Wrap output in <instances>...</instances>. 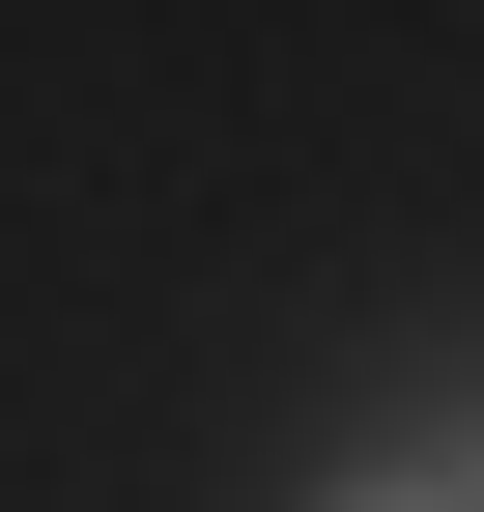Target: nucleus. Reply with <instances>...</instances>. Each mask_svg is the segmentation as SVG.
<instances>
[{"label": "nucleus", "mask_w": 484, "mask_h": 512, "mask_svg": "<svg viewBox=\"0 0 484 512\" xmlns=\"http://www.w3.org/2000/svg\"><path fill=\"white\" fill-rule=\"evenodd\" d=\"M314 512H484V484H456V456H371V484H314Z\"/></svg>", "instance_id": "nucleus-1"}]
</instances>
